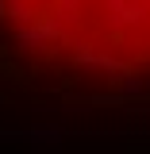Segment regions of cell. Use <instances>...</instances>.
Here are the masks:
<instances>
[{
  "label": "cell",
  "instance_id": "cell-1",
  "mask_svg": "<svg viewBox=\"0 0 150 154\" xmlns=\"http://www.w3.org/2000/svg\"><path fill=\"white\" fill-rule=\"evenodd\" d=\"M150 85V0H0V89L104 96Z\"/></svg>",
  "mask_w": 150,
  "mask_h": 154
}]
</instances>
